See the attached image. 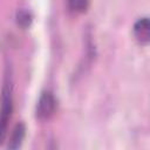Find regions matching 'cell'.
I'll list each match as a JSON object with an SVG mask.
<instances>
[{
  "label": "cell",
  "instance_id": "cell-3",
  "mask_svg": "<svg viewBox=\"0 0 150 150\" xmlns=\"http://www.w3.org/2000/svg\"><path fill=\"white\" fill-rule=\"evenodd\" d=\"M134 34L137 41L142 45H146L150 40V25L148 18H142L134 25Z\"/></svg>",
  "mask_w": 150,
  "mask_h": 150
},
{
  "label": "cell",
  "instance_id": "cell-2",
  "mask_svg": "<svg viewBox=\"0 0 150 150\" xmlns=\"http://www.w3.org/2000/svg\"><path fill=\"white\" fill-rule=\"evenodd\" d=\"M56 100L50 91H43L36 104V117L39 120H48L54 115Z\"/></svg>",
  "mask_w": 150,
  "mask_h": 150
},
{
  "label": "cell",
  "instance_id": "cell-4",
  "mask_svg": "<svg viewBox=\"0 0 150 150\" xmlns=\"http://www.w3.org/2000/svg\"><path fill=\"white\" fill-rule=\"evenodd\" d=\"M25 136H26V125L22 122H20L13 129V132H12V136L8 143V149H12V150L19 149L23 142Z\"/></svg>",
  "mask_w": 150,
  "mask_h": 150
},
{
  "label": "cell",
  "instance_id": "cell-6",
  "mask_svg": "<svg viewBox=\"0 0 150 150\" xmlns=\"http://www.w3.org/2000/svg\"><path fill=\"white\" fill-rule=\"evenodd\" d=\"M16 22L22 28H27L32 22V16L27 11L21 9V11H19L16 13Z\"/></svg>",
  "mask_w": 150,
  "mask_h": 150
},
{
  "label": "cell",
  "instance_id": "cell-5",
  "mask_svg": "<svg viewBox=\"0 0 150 150\" xmlns=\"http://www.w3.org/2000/svg\"><path fill=\"white\" fill-rule=\"evenodd\" d=\"M68 7L75 13H84L90 4V0H67Z\"/></svg>",
  "mask_w": 150,
  "mask_h": 150
},
{
  "label": "cell",
  "instance_id": "cell-1",
  "mask_svg": "<svg viewBox=\"0 0 150 150\" xmlns=\"http://www.w3.org/2000/svg\"><path fill=\"white\" fill-rule=\"evenodd\" d=\"M12 93H13V89H12L11 76L6 74L2 89H1V97H0V144L4 143L5 137L7 135V125L13 111Z\"/></svg>",
  "mask_w": 150,
  "mask_h": 150
}]
</instances>
